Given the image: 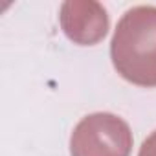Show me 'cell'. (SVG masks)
I'll return each instance as SVG.
<instances>
[{
	"instance_id": "cell-1",
	"label": "cell",
	"mask_w": 156,
	"mask_h": 156,
	"mask_svg": "<svg viewBox=\"0 0 156 156\" xmlns=\"http://www.w3.org/2000/svg\"><path fill=\"white\" fill-rule=\"evenodd\" d=\"M110 57L125 81L156 87V6H134L125 11L110 42Z\"/></svg>"
},
{
	"instance_id": "cell-2",
	"label": "cell",
	"mask_w": 156,
	"mask_h": 156,
	"mask_svg": "<svg viewBox=\"0 0 156 156\" xmlns=\"http://www.w3.org/2000/svg\"><path fill=\"white\" fill-rule=\"evenodd\" d=\"M132 132L119 116L96 112L75 125L70 138L72 156H129Z\"/></svg>"
},
{
	"instance_id": "cell-3",
	"label": "cell",
	"mask_w": 156,
	"mask_h": 156,
	"mask_svg": "<svg viewBox=\"0 0 156 156\" xmlns=\"http://www.w3.org/2000/svg\"><path fill=\"white\" fill-rule=\"evenodd\" d=\"M61 26L77 44H96L107 35L108 17L98 2H66L61 8Z\"/></svg>"
},
{
	"instance_id": "cell-4",
	"label": "cell",
	"mask_w": 156,
	"mask_h": 156,
	"mask_svg": "<svg viewBox=\"0 0 156 156\" xmlns=\"http://www.w3.org/2000/svg\"><path fill=\"white\" fill-rule=\"evenodd\" d=\"M138 156H156V130H154L149 138L143 140Z\"/></svg>"
}]
</instances>
